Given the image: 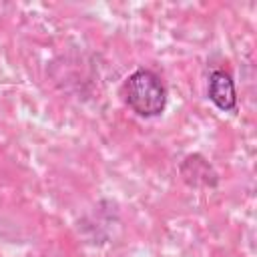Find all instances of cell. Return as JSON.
<instances>
[{
  "label": "cell",
  "mask_w": 257,
  "mask_h": 257,
  "mask_svg": "<svg viewBox=\"0 0 257 257\" xmlns=\"http://www.w3.org/2000/svg\"><path fill=\"white\" fill-rule=\"evenodd\" d=\"M209 100L223 112H231L237 108V90L235 82L229 72L215 70L209 76V88H207Z\"/></svg>",
  "instance_id": "2"
},
{
  "label": "cell",
  "mask_w": 257,
  "mask_h": 257,
  "mask_svg": "<svg viewBox=\"0 0 257 257\" xmlns=\"http://www.w3.org/2000/svg\"><path fill=\"white\" fill-rule=\"evenodd\" d=\"M122 96L126 106L143 118L159 116L167 106V88L149 68H137L128 74L122 86Z\"/></svg>",
  "instance_id": "1"
},
{
  "label": "cell",
  "mask_w": 257,
  "mask_h": 257,
  "mask_svg": "<svg viewBox=\"0 0 257 257\" xmlns=\"http://www.w3.org/2000/svg\"><path fill=\"white\" fill-rule=\"evenodd\" d=\"M183 179L191 187H215L217 185V173L209 165V161L201 155H189L179 167Z\"/></svg>",
  "instance_id": "3"
}]
</instances>
